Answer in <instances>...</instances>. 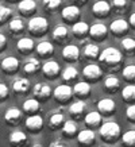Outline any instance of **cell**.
Wrapping results in <instances>:
<instances>
[{"mask_svg":"<svg viewBox=\"0 0 135 147\" xmlns=\"http://www.w3.org/2000/svg\"><path fill=\"white\" fill-rule=\"evenodd\" d=\"M34 147H43V146H41V144H35Z\"/></svg>","mask_w":135,"mask_h":147,"instance_id":"49","label":"cell"},{"mask_svg":"<svg viewBox=\"0 0 135 147\" xmlns=\"http://www.w3.org/2000/svg\"><path fill=\"white\" fill-rule=\"evenodd\" d=\"M27 27H28V31L31 32L32 35L41 36L47 31V28H49V22H47L46 18H43V16H34V18L30 19Z\"/></svg>","mask_w":135,"mask_h":147,"instance_id":"3","label":"cell"},{"mask_svg":"<svg viewBox=\"0 0 135 147\" xmlns=\"http://www.w3.org/2000/svg\"><path fill=\"white\" fill-rule=\"evenodd\" d=\"M123 77H124V80L130 81V82H134L135 81V65H127L123 69Z\"/></svg>","mask_w":135,"mask_h":147,"instance_id":"41","label":"cell"},{"mask_svg":"<svg viewBox=\"0 0 135 147\" xmlns=\"http://www.w3.org/2000/svg\"><path fill=\"white\" fill-rule=\"evenodd\" d=\"M9 143L14 147H22L27 143V136L22 131H15L9 135Z\"/></svg>","mask_w":135,"mask_h":147,"instance_id":"24","label":"cell"},{"mask_svg":"<svg viewBox=\"0 0 135 147\" xmlns=\"http://www.w3.org/2000/svg\"><path fill=\"white\" fill-rule=\"evenodd\" d=\"M85 124L90 128H95V127H97V125L101 123V113L100 112H89V113H86L85 116Z\"/></svg>","mask_w":135,"mask_h":147,"instance_id":"30","label":"cell"},{"mask_svg":"<svg viewBox=\"0 0 135 147\" xmlns=\"http://www.w3.org/2000/svg\"><path fill=\"white\" fill-rule=\"evenodd\" d=\"M72 32L76 38H85V36L89 34V26H88L85 22L78 20V22H76L73 24Z\"/></svg>","mask_w":135,"mask_h":147,"instance_id":"20","label":"cell"},{"mask_svg":"<svg viewBox=\"0 0 135 147\" xmlns=\"http://www.w3.org/2000/svg\"><path fill=\"white\" fill-rule=\"evenodd\" d=\"M122 97L126 102L135 101V85H127L124 89L122 90Z\"/></svg>","mask_w":135,"mask_h":147,"instance_id":"34","label":"cell"},{"mask_svg":"<svg viewBox=\"0 0 135 147\" xmlns=\"http://www.w3.org/2000/svg\"><path fill=\"white\" fill-rule=\"evenodd\" d=\"M100 136L108 143H115L120 136V125L115 121H107L100 127Z\"/></svg>","mask_w":135,"mask_h":147,"instance_id":"2","label":"cell"},{"mask_svg":"<svg viewBox=\"0 0 135 147\" xmlns=\"http://www.w3.org/2000/svg\"><path fill=\"white\" fill-rule=\"evenodd\" d=\"M77 77H78V71H77L76 67H73V66L66 67L62 73V78L65 81H74Z\"/></svg>","mask_w":135,"mask_h":147,"instance_id":"39","label":"cell"},{"mask_svg":"<svg viewBox=\"0 0 135 147\" xmlns=\"http://www.w3.org/2000/svg\"><path fill=\"white\" fill-rule=\"evenodd\" d=\"M5 46H7V38H5V35L0 34V51L4 50Z\"/></svg>","mask_w":135,"mask_h":147,"instance_id":"45","label":"cell"},{"mask_svg":"<svg viewBox=\"0 0 135 147\" xmlns=\"http://www.w3.org/2000/svg\"><path fill=\"white\" fill-rule=\"evenodd\" d=\"M24 22H23L20 18H14L11 19V22L8 23V31L11 32V35H20L24 30Z\"/></svg>","mask_w":135,"mask_h":147,"instance_id":"21","label":"cell"},{"mask_svg":"<svg viewBox=\"0 0 135 147\" xmlns=\"http://www.w3.org/2000/svg\"><path fill=\"white\" fill-rule=\"evenodd\" d=\"M0 67H1V70L4 73L12 74L15 71H18L19 69V59L15 57H7L0 62Z\"/></svg>","mask_w":135,"mask_h":147,"instance_id":"10","label":"cell"},{"mask_svg":"<svg viewBox=\"0 0 135 147\" xmlns=\"http://www.w3.org/2000/svg\"><path fill=\"white\" fill-rule=\"evenodd\" d=\"M97 109L103 115H112L116 111V104L112 98H103L97 102Z\"/></svg>","mask_w":135,"mask_h":147,"instance_id":"12","label":"cell"},{"mask_svg":"<svg viewBox=\"0 0 135 147\" xmlns=\"http://www.w3.org/2000/svg\"><path fill=\"white\" fill-rule=\"evenodd\" d=\"M8 94H9L8 88L5 86V84H1V82H0V101L5 100V98L8 97Z\"/></svg>","mask_w":135,"mask_h":147,"instance_id":"43","label":"cell"},{"mask_svg":"<svg viewBox=\"0 0 135 147\" xmlns=\"http://www.w3.org/2000/svg\"><path fill=\"white\" fill-rule=\"evenodd\" d=\"M62 58L68 62H74L80 58V49L74 45H68L62 50Z\"/></svg>","mask_w":135,"mask_h":147,"instance_id":"16","label":"cell"},{"mask_svg":"<svg viewBox=\"0 0 135 147\" xmlns=\"http://www.w3.org/2000/svg\"><path fill=\"white\" fill-rule=\"evenodd\" d=\"M77 124L74 123V121L72 120H68L63 123L62 125V134L65 135V136H74V135L77 134Z\"/></svg>","mask_w":135,"mask_h":147,"instance_id":"35","label":"cell"},{"mask_svg":"<svg viewBox=\"0 0 135 147\" xmlns=\"http://www.w3.org/2000/svg\"><path fill=\"white\" fill-rule=\"evenodd\" d=\"M100 62L104 63L107 67L117 66L123 59V54L115 47H107L103 50V53H100L99 55Z\"/></svg>","mask_w":135,"mask_h":147,"instance_id":"1","label":"cell"},{"mask_svg":"<svg viewBox=\"0 0 135 147\" xmlns=\"http://www.w3.org/2000/svg\"><path fill=\"white\" fill-rule=\"evenodd\" d=\"M96 140V134L93 129H82L81 132L77 134V142L82 147H89L92 146Z\"/></svg>","mask_w":135,"mask_h":147,"instance_id":"8","label":"cell"},{"mask_svg":"<svg viewBox=\"0 0 135 147\" xmlns=\"http://www.w3.org/2000/svg\"><path fill=\"white\" fill-rule=\"evenodd\" d=\"M39 109H41L39 101L36 98H28V100L23 102V111L28 113V115H35Z\"/></svg>","mask_w":135,"mask_h":147,"instance_id":"27","label":"cell"},{"mask_svg":"<svg viewBox=\"0 0 135 147\" xmlns=\"http://www.w3.org/2000/svg\"><path fill=\"white\" fill-rule=\"evenodd\" d=\"M122 142L126 147H135V131H127L123 135Z\"/></svg>","mask_w":135,"mask_h":147,"instance_id":"40","label":"cell"},{"mask_svg":"<svg viewBox=\"0 0 135 147\" xmlns=\"http://www.w3.org/2000/svg\"><path fill=\"white\" fill-rule=\"evenodd\" d=\"M73 93L78 96V97H85L90 93V85L89 82L86 81H81V82H77L74 86H73Z\"/></svg>","mask_w":135,"mask_h":147,"instance_id":"25","label":"cell"},{"mask_svg":"<svg viewBox=\"0 0 135 147\" xmlns=\"http://www.w3.org/2000/svg\"><path fill=\"white\" fill-rule=\"evenodd\" d=\"M32 93H34V96L36 97L38 101H46L51 94V88L45 82H36L34 85Z\"/></svg>","mask_w":135,"mask_h":147,"instance_id":"5","label":"cell"},{"mask_svg":"<svg viewBox=\"0 0 135 147\" xmlns=\"http://www.w3.org/2000/svg\"><path fill=\"white\" fill-rule=\"evenodd\" d=\"M8 1H16V0H8Z\"/></svg>","mask_w":135,"mask_h":147,"instance_id":"50","label":"cell"},{"mask_svg":"<svg viewBox=\"0 0 135 147\" xmlns=\"http://www.w3.org/2000/svg\"><path fill=\"white\" fill-rule=\"evenodd\" d=\"M126 115L128 117V120L135 121V104H132V105H130V107L127 108Z\"/></svg>","mask_w":135,"mask_h":147,"instance_id":"44","label":"cell"},{"mask_svg":"<svg viewBox=\"0 0 135 147\" xmlns=\"http://www.w3.org/2000/svg\"><path fill=\"white\" fill-rule=\"evenodd\" d=\"M16 47H18V50L20 51V53L23 54H30L34 50V40L31 39V38H27V36H24V38H20V39L18 40V43H16Z\"/></svg>","mask_w":135,"mask_h":147,"instance_id":"22","label":"cell"},{"mask_svg":"<svg viewBox=\"0 0 135 147\" xmlns=\"http://www.w3.org/2000/svg\"><path fill=\"white\" fill-rule=\"evenodd\" d=\"M11 9L8 7H4V5H0V24H3L4 22H7L9 18H11Z\"/></svg>","mask_w":135,"mask_h":147,"instance_id":"42","label":"cell"},{"mask_svg":"<svg viewBox=\"0 0 135 147\" xmlns=\"http://www.w3.org/2000/svg\"><path fill=\"white\" fill-rule=\"evenodd\" d=\"M103 147H108V146H103Z\"/></svg>","mask_w":135,"mask_h":147,"instance_id":"51","label":"cell"},{"mask_svg":"<svg viewBox=\"0 0 135 147\" xmlns=\"http://www.w3.org/2000/svg\"><path fill=\"white\" fill-rule=\"evenodd\" d=\"M18 9L23 16H31L36 9V3L34 0H22L18 4Z\"/></svg>","mask_w":135,"mask_h":147,"instance_id":"18","label":"cell"},{"mask_svg":"<svg viewBox=\"0 0 135 147\" xmlns=\"http://www.w3.org/2000/svg\"><path fill=\"white\" fill-rule=\"evenodd\" d=\"M36 53L39 54V57H47V55H51L54 51V46L50 43L49 40H43L38 43V46L35 47Z\"/></svg>","mask_w":135,"mask_h":147,"instance_id":"26","label":"cell"},{"mask_svg":"<svg viewBox=\"0 0 135 147\" xmlns=\"http://www.w3.org/2000/svg\"><path fill=\"white\" fill-rule=\"evenodd\" d=\"M92 12L96 18H107L108 15L111 13V4L104 1V0H99L96 1L92 7Z\"/></svg>","mask_w":135,"mask_h":147,"instance_id":"7","label":"cell"},{"mask_svg":"<svg viewBox=\"0 0 135 147\" xmlns=\"http://www.w3.org/2000/svg\"><path fill=\"white\" fill-rule=\"evenodd\" d=\"M42 5L47 12H55L61 5V0H42Z\"/></svg>","mask_w":135,"mask_h":147,"instance_id":"37","label":"cell"},{"mask_svg":"<svg viewBox=\"0 0 135 147\" xmlns=\"http://www.w3.org/2000/svg\"><path fill=\"white\" fill-rule=\"evenodd\" d=\"M41 69V63L36 58H28L24 65H23V71L27 74H34Z\"/></svg>","mask_w":135,"mask_h":147,"instance_id":"28","label":"cell"},{"mask_svg":"<svg viewBox=\"0 0 135 147\" xmlns=\"http://www.w3.org/2000/svg\"><path fill=\"white\" fill-rule=\"evenodd\" d=\"M84 54H85V57L88 58V59H96V58H99V55H100L99 46L93 45V43L86 45L85 49H84Z\"/></svg>","mask_w":135,"mask_h":147,"instance_id":"33","label":"cell"},{"mask_svg":"<svg viewBox=\"0 0 135 147\" xmlns=\"http://www.w3.org/2000/svg\"><path fill=\"white\" fill-rule=\"evenodd\" d=\"M82 74L85 77V80L88 81H97L101 77V69H100L99 65H86L82 70Z\"/></svg>","mask_w":135,"mask_h":147,"instance_id":"11","label":"cell"},{"mask_svg":"<svg viewBox=\"0 0 135 147\" xmlns=\"http://www.w3.org/2000/svg\"><path fill=\"white\" fill-rule=\"evenodd\" d=\"M50 147H66L65 143L61 142V140H54V142L50 143Z\"/></svg>","mask_w":135,"mask_h":147,"instance_id":"46","label":"cell"},{"mask_svg":"<svg viewBox=\"0 0 135 147\" xmlns=\"http://www.w3.org/2000/svg\"><path fill=\"white\" fill-rule=\"evenodd\" d=\"M73 1H74V3H76V5H82V4H85L86 3V0H73Z\"/></svg>","mask_w":135,"mask_h":147,"instance_id":"48","label":"cell"},{"mask_svg":"<svg viewBox=\"0 0 135 147\" xmlns=\"http://www.w3.org/2000/svg\"><path fill=\"white\" fill-rule=\"evenodd\" d=\"M107 34H108V28L105 24H103V23H96V24L89 27V35L92 36L95 40L105 39Z\"/></svg>","mask_w":135,"mask_h":147,"instance_id":"9","label":"cell"},{"mask_svg":"<svg viewBox=\"0 0 135 147\" xmlns=\"http://www.w3.org/2000/svg\"><path fill=\"white\" fill-rule=\"evenodd\" d=\"M85 111V102L78 100V101H74L73 104H70V108H69V115L77 119V117H80L82 113Z\"/></svg>","mask_w":135,"mask_h":147,"instance_id":"29","label":"cell"},{"mask_svg":"<svg viewBox=\"0 0 135 147\" xmlns=\"http://www.w3.org/2000/svg\"><path fill=\"white\" fill-rule=\"evenodd\" d=\"M63 123H65V117H63L62 113H53V115L49 117V127L51 129H58L59 127H62Z\"/></svg>","mask_w":135,"mask_h":147,"instance_id":"31","label":"cell"},{"mask_svg":"<svg viewBox=\"0 0 135 147\" xmlns=\"http://www.w3.org/2000/svg\"><path fill=\"white\" fill-rule=\"evenodd\" d=\"M28 89H30V81L24 77H19L12 82V90L15 93H26L28 92Z\"/></svg>","mask_w":135,"mask_h":147,"instance_id":"19","label":"cell"},{"mask_svg":"<svg viewBox=\"0 0 135 147\" xmlns=\"http://www.w3.org/2000/svg\"><path fill=\"white\" fill-rule=\"evenodd\" d=\"M69 38V30L65 26H57L53 30V39L58 43H63L66 42Z\"/></svg>","mask_w":135,"mask_h":147,"instance_id":"23","label":"cell"},{"mask_svg":"<svg viewBox=\"0 0 135 147\" xmlns=\"http://www.w3.org/2000/svg\"><path fill=\"white\" fill-rule=\"evenodd\" d=\"M127 7H128V0H111V8L117 13L126 12Z\"/></svg>","mask_w":135,"mask_h":147,"instance_id":"36","label":"cell"},{"mask_svg":"<svg viewBox=\"0 0 135 147\" xmlns=\"http://www.w3.org/2000/svg\"><path fill=\"white\" fill-rule=\"evenodd\" d=\"M54 98L55 101L61 102V104H65L68 102L73 96V88H70L69 85H58L53 92Z\"/></svg>","mask_w":135,"mask_h":147,"instance_id":"4","label":"cell"},{"mask_svg":"<svg viewBox=\"0 0 135 147\" xmlns=\"http://www.w3.org/2000/svg\"><path fill=\"white\" fill-rule=\"evenodd\" d=\"M122 47L124 50V53L131 55L135 51V39L132 38H124L122 40Z\"/></svg>","mask_w":135,"mask_h":147,"instance_id":"38","label":"cell"},{"mask_svg":"<svg viewBox=\"0 0 135 147\" xmlns=\"http://www.w3.org/2000/svg\"><path fill=\"white\" fill-rule=\"evenodd\" d=\"M42 71L47 78H55L59 73V65L55 61H46L42 65Z\"/></svg>","mask_w":135,"mask_h":147,"instance_id":"17","label":"cell"},{"mask_svg":"<svg viewBox=\"0 0 135 147\" xmlns=\"http://www.w3.org/2000/svg\"><path fill=\"white\" fill-rule=\"evenodd\" d=\"M62 19L63 20H66L69 23H74L78 22V19H80V15H81V11L78 8V5H68L65 8L62 9Z\"/></svg>","mask_w":135,"mask_h":147,"instance_id":"6","label":"cell"},{"mask_svg":"<svg viewBox=\"0 0 135 147\" xmlns=\"http://www.w3.org/2000/svg\"><path fill=\"white\" fill-rule=\"evenodd\" d=\"M22 119V112L19 111L16 107H11L8 108V111L4 113V120L7 124L9 125H16L20 123Z\"/></svg>","mask_w":135,"mask_h":147,"instance_id":"13","label":"cell"},{"mask_svg":"<svg viewBox=\"0 0 135 147\" xmlns=\"http://www.w3.org/2000/svg\"><path fill=\"white\" fill-rule=\"evenodd\" d=\"M26 127L27 129H30L31 132H38L43 127V119L39 115H30L26 120Z\"/></svg>","mask_w":135,"mask_h":147,"instance_id":"14","label":"cell"},{"mask_svg":"<svg viewBox=\"0 0 135 147\" xmlns=\"http://www.w3.org/2000/svg\"><path fill=\"white\" fill-rule=\"evenodd\" d=\"M128 27H130V24H128L127 20H124V19H116V20H113V22L111 23L109 30L112 31V34L120 36L128 31Z\"/></svg>","mask_w":135,"mask_h":147,"instance_id":"15","label":"cell"},{"mask_svg":"<svg viewBox=\"0 0 135 147\" xmlns=\"http://www.w3.org/2000/svg\"><path fill=\"white\" fill-rule=\"evenodd\" d=\"M128 24L135 28V13H132V15L130 16V19H128Z\"/></svg>","mask_w":135,"mask_h":147,"instance_id":"47","label":"cell"},{"mask_svg":"<svg viewBox=\"0 0 135 147\" xmlns=\"http://www.w3.org/2000/svg\"><path fill=\"white\" fill-rule=\"evenodd\" d=\"M119 86H120V82H119V80H117L115 76L107 77L105 81H104V88H105V90L109 92V93H115V92L119 89Z\"/></svg>","mask_w":135,"mask_h":147,"instance_id":"32","label":"cell"}]
</instances>
